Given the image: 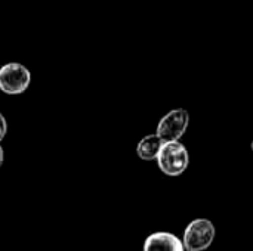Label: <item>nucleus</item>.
<instances>
[{
	"instance_id": "f03ea898",
	"label": "nucleus",
	"mask_w": 253,
	"mask_h": 251,
	"mask_svg": "<svg viewBox=\"0 0 253 251\" xmlns=\"http://www.w3.org/2000/svg\"><path fill=\"white\" fill-rule=\"evenodd\" d=\"M216 235L215 225L208 219H196L188 223L184 232V247L187 251H203L211 247Z\"/></svg>"
},
{
	"instance_id": "1a4fd4ad",
	"label": "nucleus",
	"mask_w": 253,
	"mask_h": 251,
	"mask_svg": "<svg viewBox=\"0 0 253 251\" xmlns=\"http://www.w3.org/2000/svg\"><path fill=\"white\" fill-rule=\"evenodd\" d=\"M251 149H252V152H253V139H252V142H251Z\"/></svg>"
},
{
	"instance_id": "20e7f679",
	"label": "nucleus",
	"mask_w": 253,
	"mask_h": 251,
	"mask_svg": "<svg viewBox=\"0 0 253 251\" xmlns=\"http://www.w3.org/2000/svg\"><path fill=\"white\" fill-rule=\"evenodd\" d=\"M190 124V114L188 111L178 108L170 112H168L157 124L156 135L163 141V142H175L179 141Z\"/></svg>"
},
{
	"instance_id": "39448f33",
	"label": "nucleus",
	"mask_w": 253,
	"mask_h": 251,
	"mask_svg": "<svg viewBox=\"0 0 253 251\" xmlns=\"http://www.w3.org/2000/svg\"><path fill=\"white\" fill-rule=\"evenodd\" d=\"M144 251H185L184 243L175 234L154 232L144 241Z\"/></svg>"
},
{
	"instance_id": "0eeeda50",
	"label": "nucleus",
	"mask_w": 253,
	"mask_h": 251,
	"mask_svg": "<svg viewBox=\"0 0 253 251\" xmlns=\"http://www.w3.org/2000/svg\"><path fill=\"white\" fill-rule=\"evenodd\" d=\"M6 133H7V121H6L4 115L0 112V142L4 139Z\"/></svg>"
},
{
	"instance_id": "423d86ee",
	"label": "nucleus",
	"mask_w": 253,
	"mask_h": 251,
	"mask_svg": "<svg viewBox=\"0 0 253 251\" xmlns=\"http://www.w3.org/2000/svg\"><path fill=\"white\" fill-rule=\"evenodd\" d=\"M163 141L154 133V135H147L144 136L138 146H136V154L141 160L144 161H153V160H157V155L163 146Z\"/></svg>"
},
{
	"instance_id": "7ed1b4c3",
	"label": "nucleus",
	"mask_w": 253,
	"mask_h": 251,
	"mask_svg": "<svg viewBox=\"0 0 253 251\" xmlns=\"http://www.w3.org/2000/svg\"><path fill=\"white\" fill-rule=\"evenodd\" d=\"M31 81L28 68L19 62H9L0 68V90L6 95L24 93Z\"/></svg>"
},
{
	"instance_id": "6e6552de",
	"label": "nucleus",
	"mask_w": 253,
	"mask_h": 251,
	"mask_svg": "<svg viewBox=\"0 0 253 251\" xmlns=\"http://www.w3.org/2000/svg\"><path fill=\"white\" fill-rule=\"evenodd\" d=\"M3 161H4V151H3V148L0 146V167L3 166Z\"/></svg>"
},
{
	"instance_id": "f257e3e1",
	"label": "nucleus",
	"mask_w": 253,
	"mask_h": 251,
	"mask_svg": "<svg viewBox=\"0 0 253 251\" xmlns=\"http://www.w3.org/2000/svg\"><path fill=\"white\" fill-rule=\"evenodd\" d=\"M159 169L168 176H179L182 175L190 163V155L184 143L179 141L165 142L159 155H157Z\"/></svg>"
}]
</instances>
